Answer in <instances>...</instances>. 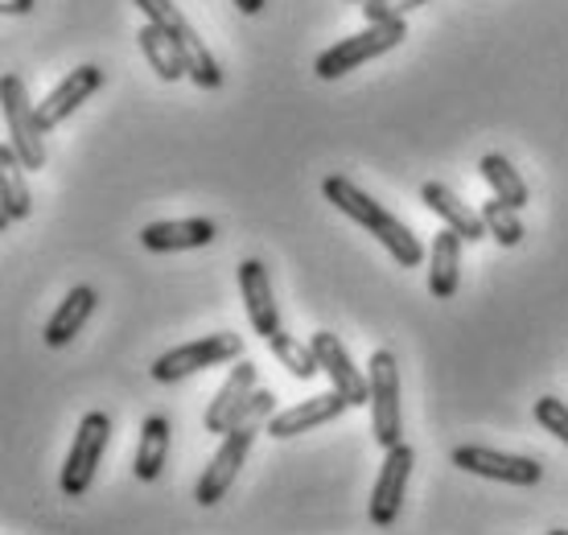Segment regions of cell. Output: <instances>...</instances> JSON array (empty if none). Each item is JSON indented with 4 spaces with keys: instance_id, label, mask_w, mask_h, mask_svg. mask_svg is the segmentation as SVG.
Here are the masks:
<instances>
[{
    "instance_id": "cell-27",
    "label": "cell",
    "mask_w": 568,
    "mask_h": 535,
    "mask_svg": "<svg viewBox=\"0 0 568 535\" xmlns=\"http://www.w3.org/2000/svg\"><path fill=\"white\" fill-rule=\"evenodd\" d=\"M420 4H428V0H363L358 9L367 17V26H379V21H404Z\"/></svg>"
},
{
    "instance_id": "cell-29",
    "label": "cell",
    "mask_w": 568,
    "mask_h": 535,
    "mask_svg": "<svg viewBox=\"0 0 568 535\" xmlns=\"http://www.w3.org/2000/svg\"><path fill=\"white\" fill-rule=\"evenodd\" d=\"M264 4H268V0H235V9H240V13H247V17L264 13Z\"/></svg>"
},
{
    "instance_id": "cell-31",
    "label": "cell",
    "mask_w": 568,
    "mask_h": 535,
    "mask_svg": "<svg viewBox=\"0 0 568 535\" xmlns=\"http://www.w3.org/2000/svg\"><path fill=\"white\" fill-rule=\"evenodd\" d=\"M355 4H363V0H355Z\"/></svg>"
},
{
    "instance_id": "cell-14",
    "label": "cell",
    "mask_w": 568,
    "mask_h": 535,
    "mask_svg": "<svg viewBox=\"0 0 568 535\" xmlns=\"http://www.w3.org/2000/svg\"><path fill=\"white\" fill-rule=\"evenodd\" d=\"M240 293H243V305H247V322L256 330L260 339L268 342L272 334H281V305H276V296H272V281H268V268L260 264V260H243L240 264Z\"/></svg>"
},
{
    "instance_id": "cell-15",
    "label": "cell",
    "mask_w": 568,
    "mask_h": 535,
    "mask_svg": "<svg viewBox=\"0 0 568 535\" xmlns=\"http://www.w3.org/2000/svg\"><path fill=\"white\" fill-rule=\"evenodd\" d=\"M346 408H351V400H346L342 392L310 395V400H301V404H293V408H284L272 416L268 437H276V441L301 437V433H310V428H322V424L338 421Z\"/></svg>"
},
{
    "instance_id": "cell-4",
    "label": "cell",
    "mask_w": 568,
    "mask_h": 535,
    "mask_svg": "<svg viewBox=\"0 0 568 535\" xmlns=\"http://www.w3.org/2000/svg\"><path fill=\"white\" fill-rule=\"evenodd\" d=\"M404 38H408V26H404V21H379V26H367L363 33L342 38V42H334L326 54L317 58V79L334 83V79H342V74L358 71V67L371 62V58L392 54Z\"/></svg>"
},
{
    "instance_id": "cell-19",
    "label": "cell",
    "mask_w": 568,
    "mask_h": 535,
    "mask_svg": "<svg viewBox=\"0 0 568 535\" xmlns=\"http://www.w3.org/2000/svg\"><path fill=\"white\" fill-rule=\"evenodd\" d=\"M95 305H100V296H95V289L91 284H79V289H71V293L62 296V305L54 310V317L45 322V346H67V342L79 334L87 325V317L95 313Z\"/></svg>"
},
{
    "instance_id": "cell-1",
    "label": "cell",
    "mask_w": 568,
    "mask_h": 535,
    "mask_svg": "<svg viewBox=\"0 0 568 535\" xmlns=\"http://www.w3.org/2000/svg\"><path fill=\"white\" fill-rule=\"evenodd\" d=\"M322 194H326V202H334V211H342L346 219H355L358 226H367V235H375V240L384 243L399 268H416L425 260V248H420V240L413 235V226L399 223L396 214H387L384 206L371 194H363L351 178L329 173L326 182H322Z\"/></svg>"
},
{
    "instance_id": "cell-17",
    "label": "cell",
    "mask_w": 568,
    "mask_h": 535,
    "mask_svg": "<svg viewBox=\"0 0 568 535\" xmlns=\"http://www.w3.org/2000/svg\"><path fill=\"white\" fill-rule=\"evenodd\" d=\"M420 198H425V206L433 214H440L445 219V226L449 231H457L466 243H474V240H486L490 231H486V223H483V214L478 211H469L466 202L449 190V185H440V182H425V190H420Z\"/></svg>"
},
{
    "instance_id": "cell-21",
    "label": "cell",
    "mask_w": 568,
    "mask_h": 535,
    "mask_svg": "<svg viewBox=\"0 0 568 535\" xmlns=\"http://www.w3.org/2000/svg\"><path fill=\"white\" fill-rule=\"evenodd\" d=\"M170 421L165 416H149L141 424V441H136V457H132V470L141 482H156L161 470L170 462Z\"/></svg>"
},
{
    "instance_id": "cell-28",
    "label": "cell",
    "mask_w": 568,
    "mask_h": 535,
    "mask_svg": "<svg viewBox=\"0 0 568 535\" xmlns=\"http://www.w3.org/2000/svg\"><path fill=\"white\" fill-rule=\"evenodd\" d=\"M38 0H0V9H4V17H26L29 9H33Z\"/></svg>"
},
{
    "instance_id": "cell-13",
    "label": "cell",
    "mask_w": 568,
    "mask_h": 535,
    "mask_svg": "<svg viewBox=\"0 0 568 535\" xmlns=\"http://www.w3.org/2000/svg\"><path fill=\"white\" fill-rule=\"evenodd\" d=\"M103 87V67H95V62H87V67H74L62 83L50 91V95L38 103V120H42V128L50 132V128H58L67 115H74L79 108H83L87 99L95 95Z\"/></svg>"
},
{
    "instance_id": "cell-3",
    "label": "cell",
    "mask_w": 568,
    "mask_h": 535,
    "mask_svg": "<svg viewBox=\"0 0 568 535\" xmlns=\"http://www.w3.org/2000/svg\"><path fill=\"white\" fill-rule=\"evenodd\" d=\"M132 4H136V9H141L153 26H161L165 33H170L173 46L185 54V67H190V79H194V87H202V91H219V87H223L219 58L206 50V42L194 33V26L185 21L182 9H178L173 0H132Z\"/></svg>"
},
{
    "instance_id": "cell-23",
    "label": "cell",
    "mask_w": 568,
    "mask_h": 535,
    "mask_svg": "<svg viewBox=\"0 0 568 535\" xmlns=\"http://www.w3.org/2000/svg\"><path fill=\"white\" fill-rule=\"evenodd\" d=\"M478 170H483L486 185H490V194H495L498 202H507V206H515V211H524L527 206V182L519 178V170H515L507 157L486 153Z\"/></svg>"
},
{
    "instance_id": "cell-8",
    "label": "cell",
    "mask_w": 568,
    "mask_h": 535,
    "mask_svg": "<svg viewBox=\"0 0 568 535\" xmlns=\"http://www.w3.org/2000/svg\"><path fill=\"white\" fill-rule=\"evenodd\" d=\"M371 380V433L384 450H396L404 421H399V363L392 351H375L367 363Z\"/></svg>"
},
{
    "instance_id": "cell-6",
    "label": "cell",
    "mask_w": 568,
    "mask_h": 535,
    "mask_svg": "<svg viewBox=\"0 0 568 535\" xmlns=\"http://www.w3.org/2000/svg\"><path fill=\"white\" fill-rule=\"evenodd\" d=\"M108 441H112L108 412H87L83 421H79V433H74V441H71L67 465H62V482H58L67 498H79V494L91 491L95 470H100L103 453H108Z\"/></svg>"
},
{
    "instance_id": "cell-20",
    "label": "cell",
    "mask_w": 568,
    "mask_h": 535,
    "mask_svg": "<svg viewBox=\"0 0 568 535\" xmlns=\"http://www.w3.org/2000/svg\"><path fill=\"white\" fill-rule=\"evenodd\" d=\"M26 165H21V157H17L13 144H0V223H21L29 219L33 211V198H29V185H26Z\"/></svg>"
},
{
    "instance_id": "cell-26",
    "label": "cell",
    "mask_w": 568,
    "mask_h": 535,
    "mask_svg": "<svg viewBox=\"0 0 568 535\" xmlns=\"http://www.w3.org/2000/svg\"><path fill=\"white\" fill-rule=\"evenodd\" d=\"M531 412H536V424H540V428H548L556 441H565L568 445V404L565 400H556V395H540Z\"/></svg>"
},
{
    "instance_id": "cell-7",
    "label": "cell",
    "mask_w": 568,
    "mask_h": 535,
    "mask_svg": "<svg viewBox=\"0 0 568 535\" xmlns=\"http://www.w3.org/2000/svg\"><path fill=\"white\" fill-rule=\"evenodd\" d=\"M0 103H4V124H9V144L17 149L21 157V165L29 173L42 170L45 165V128L38 120V108L29 103L26 95V83L17 79V74H4L0 79Z\"/></svg>"
},
{
    "instance_id": "cell-11",
    "label": "cell",
    "mask_w": 568,
    "mask_h": 535,
    "mask_svg": "<svg viewBox=\"0 0 568 535\" xmlns=\"http://www.w3.org/2000/svg\"><path fill=\"white\" fill-rule=\"evenodd\" d=\"M384 465H379V478H375V491H371V523L375 527H392L399 519V507H404V491H408V478H413L416 450L399 441L396 450H384Z\"/></svg>"
},
{
    "instance_id": "cell-9",
    "label": "cell",
    "mask_w": 568,
    "mask_h": 535,
    "mask_svg": "<svg viewBox=\"0 0 568 535\" xmlns=\"http://www.w3.org/2000/svg\"><path fill=\"white\" fill-rule=\"evenodd\" d=\"M256 392H260L256 387V363H252V359H240V363L231 366L227 383L214 392L206 416H202L206 433L227 437L235 424H243L247 416H252V408H256Z\"/></svg>"
},
{
    "instance_id": "cell-22",
    "label": "cell",
    "mask_w": 568,
    "mask_h": 535,
    "mask_svg": "<svg viewBox=\"0 0 568 535\" xmlns=\"http://www.w3.org/2000/svg\"><path fill=\"white\" fill-rule=\"evenodd\" d=\"M136 42H141V54L149 58V67L156 71V79H165V83H178L182 74H190V67H185V54L178 50V46H173V38L161 26L144 21L141 33H136Z\"/></svg>"
},
{
    "instance_id": "cell-10",
    "label": "cell",
    "mask_w": 568,
    "mask_h": 535,
    "mask_svg": "<svg viewBox=\"0 0 568 535\" xmlns=\"http://www.w3.org/2000/svg\"><path fill=\"white\" fill-rule=\"evenodd\" d=\"M454 465L466 474L490 482H507V486H536L544 478V465L536 457H519V453H498L486 445H457Z\"/></svg>"
},
{
    "instance_id": "cell-16",
    "label": "cell",
    "mask_w": 568,
    "mask_h": 535,
    "mask_svg": "<svg viewBox=\"0 0 568 535\" xmlns=\"http://www.w3.org/2000/svg\"><path fill=\"white\" fill-rule=\"evenodd\" d=\"M214 240L211 219H173V223H149L141 231V243L149 252H194Z\"/></svg>"
},
{
    "instance_id": "cell-12",
    "label": "cell",
    "mask_w": 568,
    "mask_h": 535,
    "mask_svg": "<svg viewBox=\"0 0 568 535\" xmlns=\"http://www.w3.org/2000/svg\"><path fill=\"white\" fill-rule=\"evenodd\" d=\"M310 346H313V354H317L322 371L329 375V383H334V392H342L346 400H351V408L371 404V380L351 363V354H346V346L338 342V334L317 330V334L310 339Z\"/></svg>"
},
{
    "instance_id": "cell-24",
    "label": "cell",
    "mask_w": 568,
    "mask_h": 535,
    "mask_svg": "<svg viewBox=\"0 0 568 535\" xmlns=\"http://www.w3.org/2000/svg\"><path fill=\"white\" fill-rule=\"evenodd\" d=\"M268 351H272V359L293 375V380H313L317 371H322V363H317V354H313V346L310 342H301V339H293V334H272L268 339Z\"/></svg>"
},
{
    "instance_id": "cell-18",
    "label": "cell",
    "mask_w": 568,
    "mask_h": 535,
    "mask_svg": "<svg viewBox=\"0 0 568 535\" xmlns=\"http://www.w3.org/2000/svg\"><path fill=\"white\" fill-rule=\"evenodd\" d=\"M462 284V235L457 231H437L433 252H428V293L433 301H449Z\"/></svg>"
},
{
    "instance_id": "cell-25",
    "label": "cell",
    "mask_w": 568,
    "mask_h": 535,
    "mask_svg": "<svg viewBox=\"0 0 568 535\" xmlns=\"http://www.w3.org/2000/svg\"><path fill=\"white\" fill-rule=\"evenodd\" d=\"M478 214H483L490 240H498V248H519V240H524V223H519V211H515V206L490 198V202H483V211Z\"/></svg>"
},
{
    "instance_id": "cell-5",
    "label": "cell",
    "mask_w": 568,
    "mask_h": 535,
    "mask_svg": "<svg viewBox=\"0 0 568 535\" xmlns=\"http://www.w3.org/2000/svg\"><path fill=\"white\" fill-rule=\"evenodd\" d=\"M240 359H243V339L231 334V330H223V334H206V339H199V342H185V346L165 351L153 363V380L178 383V380L199 375V371H211V366L240 363Z\"/></svg>"
},
{
    "instance_id": "cell-30",
    "label": "cell",
    "mask_w": 568,
    "mask_h": 535,
    "mask_svg": "<svg viewBox=\"0 0 568 535\" xmlns=\"http://www.w3.org/2000/svg\"><path fill=\"white\" fill-rule=\"evenodd\" d=\"M548 535H568V532H565V527H552V532H548Z\"/></svg>"
},
{
    "instance_id": "cell-2",
    "label": "cell",
    "mask_w": 568,
    "mask_h": 535,
    "mask_svg": "<svg viewBox=\"0 0 568 535\" xmlns=\"http://www.w3.org/2000/svg\"><path fill=\"white\" fill-rule=\"evenodd\" d=\"M272 416H276V395L260 387L252 416H247L243 424H235L227 437L219 441V450L211 453V462H206V470H202L199 486H194V498H199L202 507H214V503L227 498L231 482H235V474H240L243 462H247V453H252V441H256V433L272 421Z\"/></svg>"
}]
</instances>
